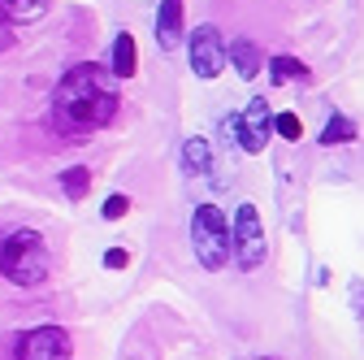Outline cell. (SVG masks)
<instances>
[{"label": "cell", "instance_id": "8fae6325", "mask_svg": "<svg viewBox=\"0 0 364 360\" xmlns=\"http://www.w3.org/2000/svg\"><path fill=\"white\" fill-rule=\"evenodd\" d=\"M43 9H48V0H0V14L9 22H35Z\"/></svg>", "mask_w": 364, "mask_h": 360}, {"label": "cell", "instance_id": "5bb4252c", "mask_svg": "<svg viewBox=\"0 0 364 360\" xmlns=\"http://www.w3.org/2000/svg\"><path fill=\"white\" fill-rule=\"evenodd\" d=\"M321 139H326V144H347V139H355V126H351L347 117H330Z\"/></svg>", "mask_w": 364, "mask_h": 360}, {"label": "cell", "instance_id": "7a4b0ae2", "mask_svg": "<svg viewBox=\"0 0 364 360\" xmlns=\"http://www.w3.org/2000/svg\"><path fill=\"white\" fill-rule=\"evenodd\" d=\"M0 274L14 287H39L48 278V248L35 231H14L0 239Z\"/></svg>", "mask_w": 364, "mask_h": 360}, {"label": "cell", "instance_id": "3957f363", "mask_svg": "<svg viewBox=\"0 0 364 360\" xmlns=\"http://www.w3.org/2000/svg\"><path fill=\"white\" fill-rule=\"evenodd\" d=\"M191 243L204 269H221L230 260V231H225V217L217 204H200L191 217Z\"/></svg>", "mask_w": 364, "mask_h": 360}, {"label": "cell", "instance_id": "30bf717a", "mask_svg": "<svg viewBox=\"0 0 364 360\" xmlns=\"http://www.w3.org/2000/svg\"><path fill=\"white\" fill-rule=\"evenodd\" d=\"M134 61H139V53H134V39H130V31H122V35L113 39V74L130 78V74H134Z\"/></svg>", "mask_w": 364, "mask_h": 360}, {"label": "cell", "instance_id": "8992f818", "mask_svg": "<svg viewBox=\"0 0 364 360\" xmlns=\"http://www.w3.org/2000/svg\"><path fill=\"white\" fill-rule=\"evenodd\" d=\"M225 39H221V31L217 26H200L196 31V39H191V70L200 74V78H217L221 70H225Z\"/></svg>", "mask_w": 364, "mask_h": 360}, {"label": "cell", "instance_id": "277c9868", "mask_svg": "<svg viewBox=\"0 0 364 360\" xmlns=\"http://www.w3.org/2000/svg\"><path fill=\"white\" fill-rule=\"evenodd\" d=\"M70 356H74V343L61 326H35L14 343V360H70Z\"/></svg>", "mask_w": 364, "mask_h": 360}, {"label": "cell", "instance_id": "ba28073f", "mask_svg": "<svg viewBox=\"0 0 364 360\" xmlns=\"http://www.w3.org/2000/svg\"><path fill=\"white\" fill-rule=\"evenodd\" d=\"M156 39L161 48H178L182 39V0H161V14H156Z\"/></svg>", "mask_w": 364, "mask_h": 360}, {"label": "cell", "instance_id": "e0dca14e", "mask_svg": "<svg viewBox=\"0 0 364 360\" xmlns=\"http://www.w3.org/2000/svg\"><path fill=\"white\" fill-rule=\"evenodd\" d=\"M126 208H130V200H126V196H109V200H105V217H109V221H117Z\"/></svg>", "mask_w": 364, "mask_h": 360}, {"label": "cell", "instance_id": "52a82bcc", "mask_svg": "<svg viewBox=\"0 0 364 360\" xmlns=\"http://www.w3.org/2000/svg\"><path fill=\"white\" fill-rule=\"evenodd\" d=\"M230 130H239V144H243V152H264V144H269V130H273L269 105H264V100H252V105L243 109V117H230Z\"/></svg>", "mask_w": 364, "mask_h": 360}, {"label": "cell", "instance_id": "6da1fadb", "mask_svg": "<svg viewBox=\"0 0 364 360\" xmlns=\"http://www.w3.org/2000/svg\"><path fill=\"white\" fill-rule=\"evenodd\" d=\"M113 113H117L113 78L91 61L70 65L65 78L57 83V92H53V130L78 144V139H91L100 126H109Z\"/></svg>", "mask_w": 364, "mask_h": 360}, {"label": "cell", "instance_id": "5b68a950", "mask_svg": "<svg viewBox=\"0 0 364 360\" xmlns=\"http://www.w3.org/2000/svg\"><path fill=\"white\" fill-rule=\"evenodd\" d=\"M230 252L239 256L243 269H260L264 265V231L252 204H239L235 213V235H230Z\"/></svg>", "mask_w": 364, "mask_h": 360}, {"label": "cell", "instance_id": "ac0fdd59", "mask_svg": "<svg viewBox=\"0 0 364 360\" xmlns=\"http://www.w3.org/2000/svg\"><path fill=\"white\" fill-rule=\"evenodd\" d=\"M105 265H109V269H122V265H126V252H122V248H109V252H105Z\"/></svg>", "mask_w": 364, "mask_h": 360}, {"label": "cell", "instance_id": "4fadbf2b", "mask_svg": "<svg viewBox=\"0 0 364 360\" xmlns=\"http://www.w3.org/2000/svg\"><path fill=\"white\" fill-rule=\"evenodd\" d=\"M87 183H91V169H82V165H74V169H65V174H61V187H65V196H70V200H82Z\"/></svg>", "mask_w": 364, "mask_h": 360}, {"label": "cell", "instance_id": "9a60e30c", "mask_svg": "<svg viewBox=\"0 0 364 360\" xmlns=\"http://www.w3.org/2000/svg\"><path fill=\"white\" fill-rule=\"evenodd\" d=\"M273 130H278L282 139H299V134H304V126H299L295 113H278V117H273Z\"/></svg>", "mask_w": 364, "mask_h": 360}, {"label": "cell", "instance_id": "7c38bea8", "mask_svg": "<svg viewBox=\"0 0 364 360\" xmlns=\"http://www.w3.org/2000/svg\"><path fill=\"white\" fill-rule=\"evenodd\" d=\"M182 165H187V174H208V165H213L208 144L204 139H187L182 144Z\"/></svg>", "mask_w": 364, "mask_h": 360}, {"label": "cell", "instance_id": "2e32d148", "mask_svg": "<svg viewBox=\"0 0 364 360\" xmlns=\"http://www.w3.org/2000/svg\"><path fill=\"white\" fill-rule=\"evenodd\" d=\"M273 78H278V83H287V78H304V65H299L295 57H278V61H273Z\"/></svg>", "mask_w": 364, "mask_h": 360}, {"label": "cell", "instance_id": "9c48e42d", "mask_svg": "<svg viewBox=\"0 0 364 360\" xmlns=\"http://www.w3.org/2000/svg\"><path fill=\"white\" fill-rule=\"evenodd\" d=\"M225 57H230V65H235L243 78H256L260 65H264V57H260V48H256L252 39H235L230 48H225Z\"/></svg>", "mask_w": 364, "mask_h": 360}]
</instances>
